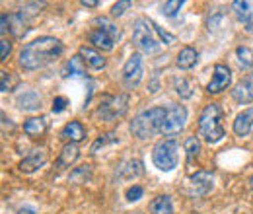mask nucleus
<instances>
[{
    "label": "nucleus",
    "instance_id": "3",
    "mask_svg": "<svg viewBox=\"0 0 253 214\" xmlns=\"http://www.w3.org/2000/svg\"><path fill=\"white\" fill-rule=\"evenodd\" d=\"M199 134L209 144H216L226 136V130L222 127V109L218 103H209L203 109L199 117Z\"/></svg>",
    "mask_w": 253,
    "mask_h": 214
},
{
    "label": "nucleus",
    "instance_id": "18",
    "mask_svg": "<svg viewBox=\"0 0 253 214\" xmlns=\"http://www.w3.org/2000/svg\"><path fill=\"white\" fill-rule=\"evenodd\" d=\"M78 154H80L78 146H76V144H72V142H68L63 150H61V154H59L57 166H59V168H70V166L78 160Z\"/></svg>",
    "mask_w": 253,
    "mask_h": 214
},
{
    "label": "nucleus",
    "instance_id": "36",
    "mask_svg": "<svg viewBox=\"0 0 253 214\" xmlns=\"http://www.w3.org/2000/svg\"><path fill=\"white\" fill-rule=\"evenodd\" d=\"M66 105H68V99L66 97H63V95L55 97L53 99V113H63L64 109H66Z\"/></svg>",
    "mask_w": 253,
    "mask_h": 214
},
{
    "label": "nucleus",
    "instance_id": "25",
    "mask_svg": "<svg viewBox=\"0 0 253 214\" xmlns=\"http://www.w3.org/2000/svg\"><path fill=\"white\" fill-rule=\"evenodd\" d=\"M236 57L242 68H252L253 66V51L248 47H238L236 49Z\"/></svg>",
    "mask_w": 253,
    "mask_h": 214
},
{
    "label": "nucleus",
    "instance_id": "5",
    "mask_svg": "<svg viewBox=\"0 0 253 214\" xmlns=\"http://www.w3.org/2000/svg\"><path fill=\"white\" fill-rule=\"evenodd\" d=\"M152 162L160 171H171L179 162V146L175 140H160L152 150Z\"/></svg>",
    "mask_w": 253,
    "mask_h": 214
},
{
    "label": "nucleus",
    "instance_id": "24",
    "mask_svg": "<svg viewBox=\"0 0 253 214\" xmlns=\"http://www.w3.org/2000/svg\"><path fill=\"white\" fill-rule=\"evenodd\" d=\"M68 72L72 76H86V62H84V59L80 55H76V57L70 59V62H68Z\"/></svg>",
    "mask_w": 253,
    "mask_h": 214
},
{
    "label": "nucleus",
    "instance_id": "9",
    "mask_svg": "<svg viewBox=\"0 0 253 214\" xmlns=\"http://www.w3.org/2000/svg\"><path fill=\"white\" fill-rule=\"evenodd\" d=\"M232 82V72L226 64H216L214 70H212V80L209 82L207 86V92L209 93H220L222 90H226Z\"/></svg>",
    "mask_w": 253,
    "mask_h": 214
},
{
    "label": "nucleus",
    "instance_id": "30",
    "mask_svg": "<svg viewBox=\"0 0 253 214\" xmlns=\"http://www.w3.org/2000/svg\"><path fill=\"white\" fill-rule=\"evenodd\" d=\"M130 6H132V0H117V2L111 6V16H113V18L123 16L126 10H130Z\"/></svg>",
    "mask_w": 253,
    "mask_h": 214
},
{
    "label": "nucleus",
    "instance_id": "14",
    "mask_svg": "<svg viewBox=\"0 0 253 214\" xmlns=\"http://www.w3.org/2000/svg\"><path fill=\"white\" fill-rule=\"evenodd\" d=\"M115 37L109 33V31L101 30V28H95L92 33H90V43L94 45L95 49H103V51H111L113 45H115Z\"/></svg>",
    "mask_w": 253,
    "mask_h": 214
},
{
    "label": "nucleus",
    "instance_id": "37",
    "mask_svg": "<svg viewBox=\"0 0 253 214\" xmlns=\"http://www.w3.org/2000/svg\"><path fill=\"white\" fill-rule=\"evenodd\" d=\"M10 51H12L10 41H6V39L2 37V41H0V61H6L8 55H10Z\"/></svg>",
    "mask_w": 253,
    "mask_h": 214
},
{
    "label": "nucleus",
    "instance_id": "12",
    "mask_svg": "<svg viewBox=\"0 0 253 214\" xmlns=\"http://www.w3.org/2000/svg\"><path fill=\"white\" fill-rule=\"evenodd\" d=\"M45 162H47V152H45L43 148H35V150H32V152L20 162V171H24V173H33V171H37L39 168H43Z\"/></svg>",
    "mask_w": 253,
    "mask_h": 214
},
{
    "label": "nucleus",
    "instance_id": "39",
    "mask_svg": "<svg viewBox=\"0 0 253 214\" xmlns=\"http://www.w3.org/2000/svg\"><path fill=\"white\" fill-rule=\"evenodd\" d=\"M80 2H82L86 8H95V6L99 4V0H80Z\"/></svg>",
    "mask_w": 253,
    "mask_h": 214
},
{
    "label": "nucleus",
    "instance_id": "16",
    "mask_svg": "<svg viewBox=\"0 0 253 214\" xmlns=\"http://www.w3.org/2000/svg\"><path fill=\"white\" fill-rule=\"evenodd\" d=\"M82 59H84V62L92 68V70H101L103 66H105V59L95 51V49H92V47H80V53H78Z\"/></svg>",
    "mask_w": 253,
    "mask_h": 214
},
{
    "label": "nucleus",
    "instance_id": "33",
    "mask_svg": "<svg viewBox=\"0 0 253 214\" xmlns=\"http://www.w3.org/2000/svg\"><path fill=\"white\" fill-rule=\"evenodd\" d=\"M183 2H185V0H168V2L164 4V14H166V16H169V18H171V16H175V14L181 10Z\"/></svg>",
    "mask_w": 253,
    "mask_h": 214
},
{
    "label": "nucleus",
    "instance_id": "8",
    "mask_svg": "<svg viewBox=\"0 0 253 214\" xmlns=\"http://www.w3.org/2000/svg\"><path fill=\"white\" fill-rule=\"evenodd\" d=\"M140 80H142V57L134 53L128 57V61L123 66V82L128 90H132L140 84Z\"/></svg>",
    "mask_w": 253,
    "mask_h": 214
},
{
    "label": "nucleus",
    "instance_id": "19",
    "mask_svg": "<svg viewBox=\"0 0 253 214\" xmlns=\"http://www.w3.org/2000/svg\"><path fill=\"white\" fill-rule=\"evenodd\" d=\"M150 214H173V203L168 195H160L150 203Z\"/></svg>",
    "mask_w": 253,
    "mask_h": 214
},
{
    "label": "nucleus",
    "instance_id": "21",
    "mask_svg": "<svg viewBox=\"0 0 253 214\" xmlns=\"http://www.w3.org/2000/svg\"><path fill=\"white\" fill-rule=\"evenodd\" d=\"M18 103H20V107H22V109L32 111V109H37V107H39L41 97H39V93H37V92L28 90V92H24L20 97H18Z\"/></svg>",
    "mask_w": 253,
    "mask_h": 214
},
{
    "label": "nucleus",
    "instance_id": "2",
    "mask_svg": "<svg viewBox=\"0 0 253 214\" xmlns=\"http://www.w3.org/2000/svg\"><path fill=\"white\" fill-rule=\"evenodd\" d=\"M166 113H168V109H164V107H152V109H146V111L138 113L130 121V132L140 140L150 138L156 132H162Z\"/></svg>",
    "mask_w": 253,
    "mask_h": 214
},
{
    "label": "nucleus",
    "instance_id": "27",
    "mask_svg": "<svg viewBox=\"0 0 253 214\" xmlns=\"http://www.w3.org/2000/svg\"><path fill=\"white\" fill-rule=\"evenodd\" d=\"M173 86H175V92L179 93V97H183V99H189L191 95H193V86H191L189 80H185V78H175Z\"/></svg>",
    "mask_w": 253,
    "mask_h": 214
},
{
    "label": "nucleus",
    "instance_id": "11",
    "mask_svg": "<svg viewBox=\"0 0 253 214\" xmlns=\"http://www.w3.org/2000/svg\"><path fill=\"white\" fill-rule=\"evenodd\" d=\"M232 97H234L238 103H252L253 101V72L246 74V76L236 84V88L232 90Z\"/></svg>",
    "mask_w": 253,
    "mask_h": 214
},
{
    "label": "nucleus",
    "instance_id": "23",
    "mask_svg": "<svg viewBox=\"0 0 253 214\" xmlns=\"http://www.w3.org/2000/svg\"><path fill=\"white\" fill-rule=\"evenodd\" d=\"M232 10H234V14H236V18L240 22H250L252 20V10H250L248 0H234L232 2Z\"/></svg>",
    "mask_w": 253,
    "mask_h": 214
},
{
    "label": "nucleus",
    "instance_id": "38",
    "mask_svg": "<svg viewBox=\"0 0 253 214\" xmlns=\"http://www.w3.org/2000/svg\"><path fill=\"white\" fill-rule=\"evenodd\" d=\"M10 20H12V18H10L8 14H2V28H0V31H2V35H6V31L10 30V28H8Z\"/></svg>",
    "mask_w": 253,
    "mask_h": 214
},
{
    "label": "nucleus",
    "instance_id": "7",
    "mask_svg": "<svg viewBox=\"0 0 253 214\" xmlns=\"http://www.w3.org/2000/svg\"><path fill=\"white\" fill-rule=\"evenodd\" d=\"M185 121H187V109L183 105H171V107H168L162 132L164 134H175L185 127Z\"/></svg>",
    "mask_w": 253,
    "mask_h": 214
},
{
    "label": "nucleus",
    "instance_id": "31",
    "mask_svg": "<svg viewBox=\"0 0 253 214\" xmlns=\"http://www.w3.org/2000/svg\"><path fill=\"white\" fill-rule=\"evenodd\" d=\"M90 175V166H80L78 170H74L70 173V181H76V183H84Z\"/></svg>",
    "mask_w": 253,
    "mask_h": 214
},
{
    "label": "nucleus",
    "instance_id": "26",
    "mask_svg": "<svg viewBox=\"0 0 253 214\" xmlns=\"http://www.w3.org/2000/svg\"><path fill=\"white\" fill-rule=\"evenodd\" d=\"M0 74H2L0 76V88H2V92H12L18 86V76L12 74V72H6V70H2Z\"/></svg>",
    "mask_w": 253,
    "mask_h": 214
},
{
    "label": "nucleus",
    "instance_id": "40",
    "mask_svg": "<svg viewBox=\"0 0 253 214\" xmlns=\"http://www.w3.org/2000/svg\"><path fill=\"white\" fill-rule=\"evenodd\" d=\"M18 214H35L32 211V209H20V211H18Z\"/></svg>",
    "mask_w": 253,
    "mask_h": 214
},
{
    "label": "nucleus",
    "instance_id": "28",
    "mask_svg": "<svg viewBox=\"0 0 253 214\" xmlns=\"http://www.w3.org/2000/svg\"><path fill=\"white\" fill-rule=\"evenodd\" d=\"M183 148H185L187 158H189V160H193V158H197V156H199V152H201V142H199V138H197V136H189V138L185 140Z\"/></svg>",
    "mask_w": 253,
    "mask_h": 214
},
{
    "label": "nucleus",
    "instance_id": "10",
    "mask_svg": "<svg viewBox=\"0 0 253 214\" xmlns=\"http://www.w3.org/2000/svg\"><path fill=\"white\" fill-rule=\"evenodd\" d=\"M212 181H214V175L211 171H207V170H201V171L193 173L189 177L191 195H195V197L207 195L212 189Z\"/></svg>",
    "mask_w": 253,
    "mask_h": 214
},
{
    "label": "nucleus",
    "instance_id": "34",
    "mask_svg": "<svg viewBox=\"0 0 253 214\" xmlns=\"http://www.w3.org/2000/svg\"><path fill=\"white\" fill-rule=\"evenodd\" d=\"M142 195H144V189H142L140 185H132V187L126 189V201H128V203H136V201H140Z\"/></svg>",
    "mask_w": 253,
    "mask_h": 214
},
{
    "label": "nucleus",
    "instance_id": "4",
    "mask_svg": "<svg viewBox=\"0 0 253 214\" xmlns=\"http://www.w3.org/2000/svg\"><path fill=\"white\" fill-rule=\"evenodd\" d=\"M126 103H128V95L126 93H119V95H103L101 103L97 105L94 111V117L101 119L105 123H111L119 119L126 111Z\"/></svg>",
    "mask_w": 253,
    "mask_h": 214
},
{
    "label": "nucleus",
    "instance_id": "1",
    "mask_svg": "<svg viewBox=\"0 0 253 214\" xmlns=\"http://www.w3.org/2000/svg\"><path fill=\"white\" fill-rule=\"evenodd\" d=\"M63 53V43L57 37H39L32 43L24 45L20 51V66L24 70H37L53 62Z\"/></svg>",
    "mask_w": 253,
    "mask_h": 214
},
{
    "label": "nucleus",
    "instance_id": "22",
    "mask_svg": "<svg viewBox=\"0 0 253 214\" xmlns=\"http://www.w3.org/2000/svg\"><path fill=\"white\" fill-rule=\"evenodd\" d=\"M119 175L125 177V179L142 175V162L140 160H128L126 164H123V168L119 170Z\"/></svg>",
    "mask_w": 253,
    "mask_h": 214
},
{
    "label": "nucleus",
    "instance_id": "32",
    "mask_svg": "<svg viewBox=\"0 0 253 214\" xmlns=\"http://www.w3.org/2000/svg\"><path fill=\"white\" fill-rule=\"evenodd\" d=\"M94 24L97 26V28H101V30L109 31V33H111L115 39H119V30H117V26H113L109 20H105V18H95Z\"/></svg>",
    "mask_w": 253,
    "mask_h": 214
},
{
    "label": "nucleus",
    "instance_id": "20",
    "mask_svg": "<svg viewBox=\"0 0 253 214\" xmlns=\"http://www.w3.org/2000/svg\"><path fill=\"white\" fill-rule=\"evenodd\" d=\"M47 125H45V119L43 117H32L24 123V132L28 136H41L45 132Z\"/></svg>",
    "mask_w": 253,
    "mask_h": 214
},
{
    "label": "nucleus",
    "instance_id": "6",
    "mask_svg": "<svg viewBox=\"0 0 253 214\" xmlns=\"http://www.w3.org/2000/svg\"><path fill=\"white\" fill-rule=\"evenodd\" d=\"M154 28L148 20H136L134 22V28H132V41L134 45L142 51V53H148V55H154L160 51V43L154 37Z\"/></svg>",
    "mask_w": 253,
    "mask_h": 214
},
{
    "label": "nucleus",
    "instance_id": "17",
    "mask_svg": "<svg viewBox=\"0 0 253 214\" xmlns=\"http://www.w3.org/2000/svg\"><path fill=\"white\" fill-rule=\"evenodd\" d=\"M199 61V53L193 49V47H183L181 51H179V55H177V68H181V70H191L195 64Z\"/></svg>",
    "mask_w": 253,
    "mask_h": 214
},
{
    "label": "nucleus",
    "instance_id": "13",
    "mask_svg": "<svg viewBox=\"0 0 253 214\" xmlns=\"http://www.w3.org/2000/svg\"><path fill=\"white\" fill-rule=\"evenodd\" d=\"M59 136H61L63 140H66V142L76 144V142H80V140L86 138V128H84V125L80 121H70L63 127V130H61Z\"/></svg>",
    "mask_w": 253,
    "mask_h": 214
},
{
    "label": "nucleus",
    "instance_id": "29",
    "mask_svg": "<svg viewBox=\"0 0 253 214\" xmlns=\"http://www.w3.org/2000/svg\"><path fill=\"white\" fill-rule=\"evenodd\" d=\"M113 142H117V134L115 132H105V134H101L94 144H92V152H97L99 148H103L107 144H113Z\"/></svg>",
    "mask_w": 253,
    "mask_h": 214
},
{
    "label": "nucleus",
    "instance_id": "15",
    "mask_svg": "<svg viewBox=\"0 0 253 214\" xmlns=\"http://www.w3.org/2000/svg\"><path fill=\"white\" fill-rule=\"evenodd\" d=\"M252 127H253V107H250V109H244L236 117V121H234V132L238 136H248L250 130H252Z\"/></svg>",
    "mask_w": 253,
    "mask_h": 214
},
{
    "label": "nucleus",
    "instance_id": "35",
    "mask_svg": "<svg viewBox=\"0 0 253 214\" xmlns=\"http://www.w3.org/2000/svg\"><path fill=\"white\" fill-rule=\"evenodd\" d=\"M150 24H152V28H154V31L158 33V37H160V39H162V41H166V45H171V43L175 41V37H173L171 33H168V31H164V30H162V28H160V26H156L154 22H150Z\"/></svg>",
    "mask_w": 253,
    "mask_h": 214
}]
</instances>
